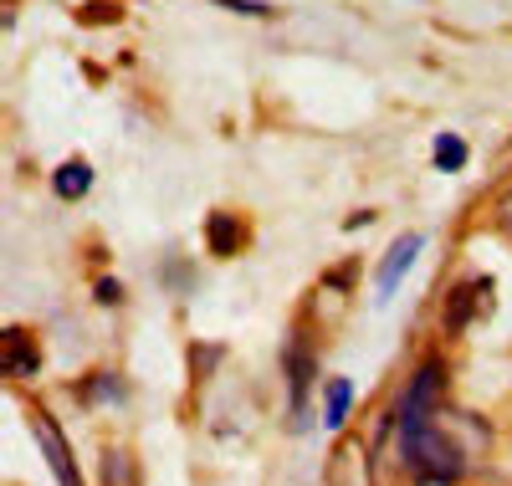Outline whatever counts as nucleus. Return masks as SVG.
<instances>
[{
  "label": "nucleus",
  "instance_id": "7ed1b4c3",
  "mask_svg": "<svg viewBox=\"0 0 512 486\" xmlns=\"http://www.w3.org/2000/svg\"><path fill=\"white\" fill-rule=\"evenodd\" d=\"M31 425H36V440H41V451H47V466L57 471L62 486H82L77 466H72V451H67V435L57 430V420L47 410H31Z\"/></svg>",
  "mask_w": 512,
  "mask_h": 486
},
{
  "label": "nucleus",
  "instance_id": "0eeeda50",
  "mask_svg": "<svg viewBox=\"0 0 512 486\" xmlns=\"http://www.w3.org/2000/svg\"><path fill=\"white\" fill-rule=\"evenodd\" d=\"M52 185H57L62 200H77V195H88V190H93V169L82 164V159H72V164H62V169L52 174Z\"/></svg>",
  "mask_w": 512,
  "mask_h": 486
},
{
  "label": "nucleus",
  "instance_id": "f257e3e1",
  "mask_svg": "<svg viewBox=\"0 0 512 486\" xmlns=\"http://www.w3.org/2000/svg\"><path fill=\"white\" fill-rule=\"evenodd\" d=\"M400 451H405V466L420 476V481H456L461 476V466H466V456L451 446V440L425 420L420 430H410V435H400Z\"/></svg>",
  "mask_w": 512,
  "mask_h": 486
},
{
  "label": "nucleus",
  "instance_id": "f03ea898",
  "mask_svg": "<svg viewBox=\"0 0 512 486\" xmlns=\"http://www.w3.org/2000/svg\"><path fill=\"white\" fill-rule=\"evenodd\" d=\"M436 389H441V369H436V364L415 374V384L405 389V400H400V410H395V415H400V420H395V425H400V435H410V430H420L425 420H431V400H436Z\"/></svg>",
  "mask_w": 512,
  "mask_h": 486
},
{
  "label": "nucleus",
  "instance_id": "1a4fd4ad",
  "mask_svg": "<svg viewBox=\"0 0 512 486\" xmlns=\"http://www.w3.org/2000/svg\"><path fill=\"white\" fill-rule=\"evenodd\" d=\"M205 236H210V246H216L221 256H231V251H236V220L216 210V215L205 220Z\"/></svg>",
  "mask_w": 512,
  "mask_h": 486
},
{
  "label": "nucleus",
  "instance_id": "9d476101",
  "mask_svg": "<svg viewBox=\"0 0 512 486\" xmlns=\"http://www.w3.org/2000/svg\"><path fill=\"white\" fill-rule=\"evenodd\" d=\"M461 164H466V144H461L456 134H441V139H436V169L456 174Z\"/></svg>",
  "mask_w": 512,
  "mask_h": 486
},
{
  "label": "nucleus",
  "instance_id": "20e7f679",
  "mask_svg": "<svg viewBox=\"0 0 512 486\" xmlns=\"http://www.w3.org/2000/svg\"><path fill=\"white\" fill-rule=\"evenodd\" d=\"M487 307H492V282H487V277L456 287V292H451V302H446V328H451V333H461L472 318H482Z\"/></svg>",
  "mask_w": 512,
  "mask_h": 486
},
{
  "label": "nucleus",
  "instance_id": "f8f14e48",
  "mask_svg": "<svg viewBox=\"0 0 512 486\" xmlns=\"http://www.w3.org/2000/svg\"><path fill=\"white\" fill-rule=\"evenodd\" d=\"M497 231H502V236L512 241V190H507V195L497 200Z\"/></svg>",
  "mask_w": 512,
  "mask_h": 486
},
{
  "label": "nucleus",
  "instance_id": "6e6552de",
  "mask_svg": "<svg viewBox=\"0 0 512 486\" xmlns=\"http://www.w3.org/2000/svg\"><path fill=\"white\" fill-rule=\"evenodd\" d=\"M349 405H354V384H349V379H333V384H328V415H323V420H328V425H344V420H349Z\"/></svg>",
  "mask_w": 512,
  "mask_h": 486
},
{
  "label": "nucleus",
  "instance_id": "9b49d317",
  "mask_svg": "<svg viewBox=\"0 0 512 486\" xmlns=\"http://www.w3.org/2000/svg\"><path fill=\"white\" fill-rule=\"evenodd\" d=\"M216 6H226V11H236V16H272L267 6H256V0H216Z\"/></svg>",
  "mask_w": 512,
  "mask_h": 486
},
{
  "label": "nucleus",
  "instance_id": "39448f33",
  "mask_svg": "<svg viewBox=\"0 0 512 486\" xmlns=\"http://www.w3.org/2000/svg\"><path fill=\"white\" fill-rule=\"evenodd\" d=\"M415 256H420V236H415V231H405L390 251H384V267H379V302H390V292L400 287V277L410 272Z\"/></svg>",
  "mask_w": 512,
  "mask_h": 486
},
{
  "label": "nucleus",
  "instance_id": "423d86ee",
  "mask_svg": "<svg viewBox=\"0 0 512 486\" xmlns=\"http://www.w3.org/2000/svg\"><path fill=\"white\" fill-rule=\"evenodd\" d=\"M0 364H6L11 379H31L36 374V348L21 328H6V343H0Z\"/></svg>",
  "mask_w": 512,
  "mask_h": 486
}]
</instances>
